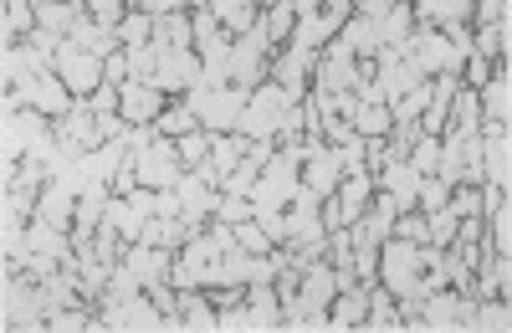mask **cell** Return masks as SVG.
Returning a JSON list of instances; mask_svg holds the SVG:
<instances>
[{
    "label": "cell",
    "instance_id": "7c38bea8",
    "mask_svg": "<svg viewBox=\"0 0 512 333\" xmlns=\"http://www.w3.org/2000/svg\"><path fill=\"white\" fill-rule=\"evenodd\" d=\"M472 313H477V298L466 287H436L410 318V328H472Z\"/></svg>",
    "mask_w": 512,
    "mask_h": 333
},
{
    "label": "cell",
    "instance_id": "6da1fadb",
    "mask_svg": "<svg viewBox=\"0 0 512 333\" xmlns=\"http://www.w3.org/2000/svg\"><path fill=\"white\" fill-rule=\"evenodd\" d=\"M292 262L287 246H272L267 257L246 252V246L236 241V231L226 221L210 216L180 252H175V267H169V282H175V293H185V287H231V282H272L282 267Z\"/></svg>",
    "mask_w": 512,
    "mask_h": 333
},
{
    "label": "cell",
    "instance_id": "7402d4cb",
    "mask_svg": "<svg viewBox=\"0 0 512 333\" xmlns=\"http://www.w3.org/2000/svg\"><path fill=\"white\" fill-rule=\"evenodd\" d=\"M180 323L185 328H221V308L210 303L205 287H185L180 293Z\"/></svg>",
    "mask_w": 512,
    "mask_h": 333
},
{
    "label": "cell",
    "instance_id": "d6986e66",
    "mask_svg": "<svg viewBox=\"0 0 512 333\" xmlns=\"http://www.w3.org/2000/svg\"><path fill=\"white\" fill-rule=\"evenodd\" d=\"M477 103H482V118H512V72H507V62H492V72H487V82L477 88Z\"/></svg>",
    "mask_w": 512,
    "mask_h": 333
},
{
    "label": "cell",
    "instance_id": "2e32d148",
    "mask_svg": "<svg viewBox=\"0 0 512 333\" xmlns=\"http://www.w3.org/2000/svg\"><path fill=\"white\" fill-rule=\"evenodd\" d=\"M251 144L256 139H246V134H210V154H205V164H190V170H200L210 185H221L236 164L251 154Z\"/></svg>",
    "mask_w": 512,
    "mask_h": 333
},
{
    "label": "cell",
    "instance_id": "52a82bcc",
    "mask_svg": "<svg viewBox=\"0 0 512 333\" xmlns=\"http://www.w3.org/2000/svg\"><path fill=\"white\" fill-rule=\"evenodd\" d=\"M52 318V298H47V282L26 267H6L0 277V323L6 328H47Z\"/></svg>",
    "mask_w": 512,
    "mask_h": 333
},
{
    "label": "cell",
    "instance_id": "7a4b0ae2",
    "mask_svg": "<svg viewBox=\"0 0 512 333\" xmlns=\"http://www.w3.org/2000/svg\"><path fill=\"white\" fill-rule=\"evenodd\" d=\"M128 77L149 82L164 98H185L200 82V52H195V21L190 11L154 16V36L128 52Z\"/></svg>",
    "mask_w": 512,
    "mask_h": 333
},
{
    "label": "cell",
    "instance_id": "4316f807",
    "mask_svg": "<svg viewBox=\"0 0 512 333\" xmlns=\"http://www.w3.org/2000/svg\"><path fill=\"white\" fill-rule=\"evenodd\" d=\"M216 221H226V226L256 221V200H251V195H226V190H221V200H216Z\"/></svg>",
    "mask_w": 512,
    "mask_h": 333
},
{
    "label": "cell",
    "instance_id": "9c48e42d",
    "mask_svg": "<svg viewBox=\"0 0 512 333\" xmlns=\"http://www.w3.org/2000/svg\"><path fill=\"white\" fill-rule=\"evenodd\" d=\"M52 123L57 118L41 113V108H16V113L0 118V164H6V175L16 170L26 154H36L41 144L52 139Z\"/></svg>",
    "mask_w": 512,
    "mask_h": 333
},
{
    "label": "cell",
    "instance_id": "8d00e7d4",
    "mask_svg": "<svg viewBox=\"0 0 512 333\" xmlns=\"http://www.w3.org/2000/svg\"><path fill=\"white\" fill-rule=\"evenodd\" d=\"M395 6H405V0H359L354 11H364V16H384V11H395Z\"/></svg>",
    "mask_w": 512,
    "mask_h": 333
},
{
    "label": "cell",
    "instance_id": "4fadbf2b",
    "mask_svg": "<svg viewBox=\"0 0 512 333\" xmlns=\"http://www.w3.org/2000/svg\"><path fill=\"white\" fill-rule=\"evenodd\" d=\"M52 62H57L62 82L72 88V98H93V93L103 88V62H108V57H93L88 47H77L72 36H62V41H57Z\"/></svg>",
    "mask_w": 512,
    "mask_h": 333
},
{
    "label": "cell",
    "instance_id": "4dcf8cb0",
    "mask_svg": "<svg viewBox=\"0 0 512 333\" xmlns=\"http://www.w3.org/2000/svg\"><path fill=\"white\" fill-rule=\"evenodd\" d=\"M231 231H236V241L246 246V252H256V257H267L272 246H277V241H272L262 226H256V221H241V226H231Z\"/></svg>",
    "mask_w": 512,
    "mask_h": 333
},
{
    "label": "cell",
    "instance_id": "83f0119b",
    "mask_svg": "<svg viewBox=\"0 0 512 333\" xmlns=\"http://www.w3.org/2000/svg\"><path fill=\"white\" fill-rule=\"evenodd\" d=\"M405 159L415 164L420 175H436V164H441V139H431V134H420V139H415V149H410Z\"/></svg>",
    "mask_w": 512,
    "mask_h": 333
},
{
    "label": "cell",
    "instance_id": "30bf717a",
    "mask_svg": "<svg viewBox=\"0 0 512 333\" xmlns=\"http://www.w3.org/2000/svg\"><path fill=\"white\" fill-rule=\"evenodd\" d=\"M52 139H57L62 159H72V154H88V149H98V144L118 139V134H108V123H103V113H98V103H93V98H77V103L52 123Z\"/></svg>",
    "mask_w": 512,
    "mask_h": 333
},
{
    "label": "cell",
    "instance_id": "277c9868",
    "mask_svg": "<svg viewBox=\"0 0 512 333\" xmlns=\"http://www.w3.org/2000/svg\"><path fill=\"white\" fill-rule=\"evenodd\" d=\"M0 72H6V108L0 113H16V108H41L62 118L77 98L72 88L62 82L52 52L31 47V41H6V52H0Z\"/></svg>",
    "mask_w": 512,
    "mask_h": 333
},
{
    "label": "cell",
    "instance_id": "5bb4252c",
    "mask_svg": "<svg viewBox=\"0 0 512 333\" xmlns=\"http://www.w3.org/2000/svg\"><path fill=\"white\" fill-rule=\"evenodd\" d=\"M216 200H221V185H210L200 170H185L180 185H175V211L190 231H200L210 216H216Z\"/></svg>",
    "mask_w": 512,
    "mask_h": 333
},
{
    "label": "cell",
    "instance_id": "1f68e13d",
    "mask_svg": "<svg viewBox=\"0 0 512 333\" xmlns=\"http://www.w3.org/2000/svg\"><path fill=\"white\" fill-rule=\"evenodd\" d=\"M175 149H180V159H185V170H190V164H205V154H210V129H195V134L175 139Z\"/></svg>",
    "mask_w": 512,
    "mask_h": 333
},
{
    "label": "cell",
    "instance_id": "e575fe53",
    "mask_svg": "<svg viewBox=\"0 0 512 333\" xmlns=\"http://www.w3.org/2000/svg\"><path fill=\"white\" fill-rule=\"evenodd\" d=\"M128 6H139V11H149V16H169V11H190L195 0H128Z\"/></svg>",
    "mask_w": 512,
    "mask_h": 333
},
{
    "label": "cell",
    "instance_id": "3957f363",
    "mask_svg": "<svg viewBox=\"0 0 512 333\" xmlns=\"http://www.w3.org/2000/svg\"><path fill=\"white\" fill-rule=\"evenodd\" d=\"M379 287L400 303L405 328L415 318V308L436 293V287H451V252L431 241H405V236H384L379 246Z\"/></svg>",
    "mask_w": 512,
    "mask_h": 333
},
{
    "label": "cell",
    "instance_id": "d590c367",
    "mask_svg": "<svg viewBox=\"0 0 512 333\" xmlns=\"http://www.w3.org/2000/svg\"><path fill=\"white\" fill-rule=\"evenodd\" d=\"M103 82H118V88H123V82H128V52H113L103 62Z\"/></svg>",
    "mask_w": 512,
    "mask_h": 333
},
{
    "label": "cell",
    "instance_id": "e0dca14e",
    "mask_svg": "<svg viewBox=\"0 0 512 333\" xmlns=\"http://www.w3.org/2000/svg\"><path fill=\"white\" fill-rule=\"evenodd\" d=\"M164 93L159 88H149V82H134L128 77L123 88H118V118L128 123V129H139V123H154L159 113H164Z\"/></svg>",
    "mask_w": 512,
    "mask_h": 333
},
{
    "label": "cell",
    "instance_id": "d4e9b609",
    "mask_svg": "<svg viewBox=\"0 0 512 333\" xmlns=\"http://www.w3.org/2000/svg\"><path fill=\"white\" fill-rule=\"evenodd\" d=\"M149 36H154V16H149V11H139V6H128V16L118 21V41H123V52L144 47Z\"/></svg>",
    "mask_w": 512,
    "mask_h": 333
},
{
    "label": "cell",
    "instance_id": "603a6c76",
    "mask_svg": "<svg viewBox=\"0 0 512 333\" xmlns=\"http://www.w3.org/2000/svg\"><path fill=\"white\" fill-rule=\"evenodd\" d=\"M154 129H159L164 139H185V134H195V129H200V118L190 113V103H185V98H169V103H164V113L154 118Z\"/></svg>",
    "mask_w": 512,
    "mask_h": 333
},
{
    "label": "cell",
    "instance_id": "ffe728a7",
    "mask_svg": "<svg viewBox=\"0 0 512 333\" xmlns=\"http://www.w3.org/2000/svg\"><path fill=\"white\" fill-rule=\"evenodd\" d=\"M364 313H369V287L349 282V287H338V293H333L328 328H364Z\"/></svg>",
    "mask_w": 512,
    "mask_h": 333
},
{
    "label": "cell",
    "instance_id": "cb8c5ba5",
    "mask_svg": "<svg viewBox=\"0 0 512 333\" xmlns=\"http://www.w3.org/2000/svg\"><path fill=\"white\" fill-rule=\"evenodd\" d=\"M364 323H369V328H405V313H400V303H395L390 293H384L379 282L369 287V313H364Z\"/></svg>",
    "mask_w": 512,
    "mask_h": 333
},
{
    "label": "cell",
    "instance_id": "ac0fdd59",
    "mask_svg": "<svg viewBox=\"0 0 512 333\" xmlns=\"http://www.w3.org/2000/svg\"><path fill=\"white\" fill-rule=\"evenodd\" d=\"M31 6H36V26L52 36H72L88 21V0H31Z\"/></svg>",
    "mask_w": 512,
    "mask_h": 333
},
{
    "label": "cell",
    "instance_id": "836d02e7",
    "mask_svg": "<svg viewBox=\"0 0 512 333\" xmlns=\"http://www.w3.org/2000/svg\"><path fill=\"white\" fill-rule=\"evenodd\" d=\"M446 195H451V185H441L436 175H425V180H420V211H441Z\"/></svg>",
    "mask_w": 512,
    "mask_h": 333
},
{
    "label": "cell",
    "instance_id": "44dd1931",
    "mask_svg": "<svg viewBox=\"0 0 512 333\" xmlns=\"http://www.w3.org/2000/svg\"><path fill=\"white\" fill-rule=\"evenodd\" d=\"M472 52H477L482 62H507V57H512V21L472 26Z\"/></svg>",
    "mask_w": 512,
    "mask_h": 333
},
{
    "label": "cell",
    "instance_id": "8992f818",
    "mask_svg": "<svg viewBox=\"0 0 512 333\" xmlns=\"http://www.w3.org/2000/svg\"><path fill=\"white\" fill-rule=\"evenodd\" d=\"M333 293H338V267L318 257L313 267L297 272V287L282 298V328H328Z\"/></svg>",
    "mask_w": 512,
    "mask_h": 333
},
{
    "label": "cell",
    "instance_id": "d6a6232c",
    "mask_svg": "<svg viewBox=\"0 0 512 333\" xmlns=\"http://www.w3.org/2000/svg\"><path fill=\"white\" fill-rule=\"evenodd\" d=\"M425 216H431V246H451V231H456L451 205H441V211H425Z\"/></svg>",
    "mask_w": 512,
    "mask_h": 333
},
{
    "label": "cell",
    "instance_id": "8fae6325",
    "mask_svg": "<svg viewBox=\"0 0 512 333\" xmlns=\"http://www.w3.org/2000/svg\"><path fill=\"white\" fill-rule=\"evenodd\" d=\"M374 195H379V180H374L369 164H359V170H349L344 180H338V190L323 200V226H328V231L354 226L369 205H374Z\"/></svg>",
    "mask_w": 512,
    "mask_h": 333
},
{
    "label": "cell",
    "instance_id": "9a60e30c",
    "mask_svg": "<svg viewBox=\"0 0 512 333\" xmlns=\"http://www.w3.org/2000/svg\"><path fill=\"white\" fill-rule=\"evenodd\" d=\"M415 26H436L456 41L472 36V0H410Z\"/></svg>",
    "mask_w": 512,
    "mask_h": 333
},
{
    "label": "cell",
    "instance_id": "5b68a950",
    "mask_svg": "<svg viewBox=\"0 0 512 333\" xmlns=\"http://www.w3.org/2000/svg\"><path fill=\"white\" fill-rule=\"evenodd\" d=\"M98 318L103 328H169V318L159 313V303L144 293V282L118 262V272L108 277V287L98 293Z\"/></svg>",
    "mask_w": 512,
    "mask_h": 333
},
{
    "label": "cell",
    "instance_id": "484cf974",
    "mask_svg": "<svg viewBox=\"0 0 512 333\" xmlns=\"http://www.w3.org/2000/svg\"><path fill=\"white\" fill-rule=\"evenodd\" d=\"M36 31V6L31 0H6V26H0V36L6 41H26Z\"/></svg>",
    "mask_w": 512,
    "mask_h": 333
},
{
    "label": "cell",
    "instance_id": "ba28073f",
    "mask_svg": "<svg viewBox=\"0 0 512 333\" xmlns=\"http://www.w3.org/2000/svg\"><path fill=\"white\" fill-rule=\"evenodd\" d=\"M297 21H292V52H323L328 41L344 31V21L354 16V0H292Z\"/></svg>",
    "mask_w": 512,
    "mask_h": 333
},
{
    "label": "cell",
    "instance_id": "f546056e",
    "mask_svg": "<svg viewBox=\"0 0 512 333\" xmlns=\"http://www.w3.org/2000/svg\"><path fill=\"white\" fill-rule=\"evenodd\" d=\"M512 21V0H472V26H497Z\"/></svg>",
    "mask_w": 512,
    "mask_h": 333
},
{
    "label": "cell",
    "instance_id": "f1b7e54d",
    "mask_svg": "<svg viewBox=\"0 0 512 333\" xmlns=\"http://www.w3.org/2000/svg\"><path fill=\"white\" fill-rule=\"evenodd\" d=\"M390 236H405V241H431V216H425V211H400Z\"/></svg>",
    "mask_w": 512,
    "mask_h": 333
}]
</instances>
